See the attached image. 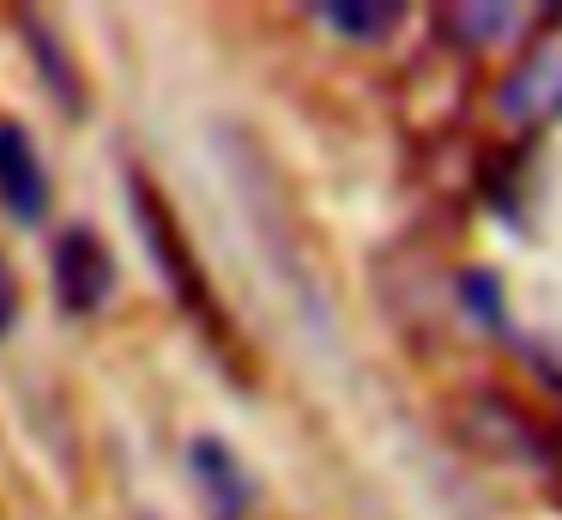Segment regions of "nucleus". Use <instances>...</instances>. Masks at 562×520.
I'll list each match as a JSON object with an SVG mask.
<instances>
[{
    "label": "nucleus",
    "instance_id": "1",
    "mask_svg": "<svg viewBox=\"0 0 562 520\" xmlns=\"http://www.w3.org/2000/svg\"><path fill=\"white\" fill-rule=\"evenodd\" d=\"M110 285H115V266H110V254H103V242L91 236L86 224L61 230V242H55V297L74 314H91V309H103Z\"/></svg>",
    "mask_w": 562,
    "mask_h": 520
},
{
    "label": "nucleus",
    "instance_id": "2",
    "mask_svg": "<svg viewBox=\"0 0 562 520\" xmlns=\"http://www.w3.org/2000/svg\"><path fill=\"white\" fill-rule=\"evenodd\" d=\"M0 206L25 224H37L43 206H49V176H43V157L31 145V133L19 121H0Z\"/></svg>",
    "mask_w": 562,
    "mask_h": 520
},
{
    "label": "nucleus",
    "instance_id": "5",
    "mask_svg": "<svg viewBox=\"0 0 562 520\" xmlns=\"http://www.w3.org/2000/svg\"><path fill=\"white\" fill-rule=\"evenodd\" d=\"M315 12L333 24V31H345V36H387L405 7H393V0H351V7L333 0V7H315Z\"/></svg>",
    "mask_w": 562,
    "mask_h": 520
},
{
    "label": "nucleus",
    "instance_id": "3",
    "mask_svg": "<svg viewBox=\"0 0 562 520\" xmlns=\"http://www.w3.org/2000/svg\"><path fill=\"white\" fill-rule=\"evenodd\" d=\"M134 218H139V230H146V242H151V261L170 273V285H176V297L188 302V309H206V290H200V278H194V261H188V248H182V236H176V218L164 212V200L146 188V181L134 176Z\"/></svg>",
    "mask_w": 562,
    "mask_h": 520
},
{
    "label": "nucleus",
    "instance_id": "4",
    "mask_svg": "<svg viewBox=\"0 0 562 520\" xmlns=\"http://www.w3.org/2000/svg\"><path fill=\"white\" fill-rule=\"evenodd\" d=\"M194 472H200V484H212V502H218V515H224V520L243 515V502H248V478L236 472L231 447H224V442H194Z\"/></svg>",
    "mask_w": 562,
    "mask_h": 520
},
{
    "label": "nucleus",
    "instance_id": "6",
    "mask_svg": "<svg viewBox=\"0 0 562 520\" xmlns=\"http://www.w3.org/2000/svg\"><path fill=\"white\" fill-rule=\"evenodd\" d=\"M13 321H19V285H13V273H7V261H0V339H7Z\"/></svg>",
    "mask_w": 562,
    "mask_h": 520
}]
</instances>
